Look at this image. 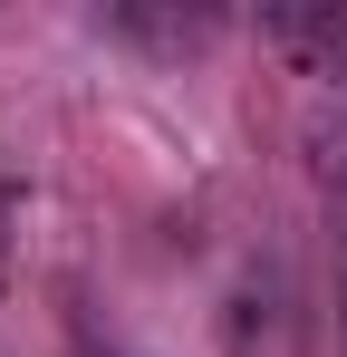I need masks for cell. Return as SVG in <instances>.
Returning <instances> with one entry per match:
<instances>
[{
  "mask_svg": "<svg viewBox=\"0 0 347 357\" xmlns=\"http://www.w3.org/2000/svg\"><path fill=\"white\" fill-rule=\"evenodd\" d=\"M77 357H125L116 338H97V328H77Z\"/></svg>",
  "mask_w": 347,
  "mask_h": 357,
  "instance_id": "cell-3",
  "label": "cell"
},
{
  "mask_svg": "<svg viewBox=\"0 0 347 357\" xmlns=\"http://www.w3.org/2000/svg\"><path fill=\"white\" fill-rule=\"evenodd\" d=\"M0 241H10V183H0Z\"/></svg>",
  "mask_w": 347,
  "mask_h": 357,
  "instance_id": "cell-4",
  "label": "cell"
},
{
  "mask_svg": "<svg viewBox=\"0 0 347 357\" xmlns=\"http://www.w3.org/2000/svg\"><path fill=\"white\" fill-rule=\"evenodd\" d=\"M338 290H347V174H338Z\"/></svg>",
  "mask_w": 347,
  "mask_h": 357,
  "instance_id": "cell-2",
  "label": "cell"
},
{
  "mask_svg": "<svg viewBox=\"0 0 347 357\" xmlns=\"http://www.w3.org/2000/svg\"><path fill=\"white\" fill-rule=\"evenodd\" d=\"M116 39H155V49H193V39H213V10H183V20H155V10H107Z\"/></svg>",
  "mask_w": 347,
  "mask_h": 357,
  "instance_id": "cell-1",
  "label": "cell"
}]
</instances>
